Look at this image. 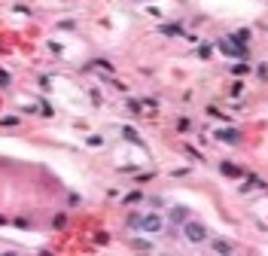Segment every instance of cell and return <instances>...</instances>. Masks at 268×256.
<instances>
[{"mask_svg":"<svg viewBox=\"0 0 268 256\" xmlns=\"http://www.w3.org/2000/svg\"><path fill=\"white\" fill-rule=\"evenodd\" d=\"M131 247H134V250H149V241H143V238H134V241H131Z\"/></svg>","mask_w":268,"mask_h":256,"instance_id":"obj_10","label":"cell"},{"mask_svg":"<svg viewBox=\"0 0 268 256\" xmlns=\"http://www.w3.org/2000/svg\"><path fill=\"white\" fill-rule=\"evenodd\" d=\"M168 219H171L174 226H183L186 219H189V207H171V211H168Z\"/></svg>","mask_w":268,"mask_h":256,"instance_id":"obj_4","label":"cell"},{"mask_svg":"<svg viewBox=\"0 0 268 256\" xmlns=\"http://www.w3.org/2000/svg\"><path fill=\"white\" fill-rule=\"evenodd\" d=\"M214 137H216V141H223V144H238L241 141V131H238V128H219Z\"/></svg>","mask_w":268,"mask_h":256,"instance_id":"obj_3","label":"cell"},{"mask_svg":"<svg viewBox=\"0 0 268 256\" xmlns=\"http://www.w3.org/2000/svg\"><path fill=\"white\" fill-rule=\"evenodd\" d=\"M219 49H223L226 55H244V46H238V43H229V40H223V43H219Z\"/></svg>","mask_w":268,"mask_h":256,"instance_id":"obj_6","label":"cell"},{"mask_svg":"<svg viewBox=\"0 0 268 256\" xmlns=\"http://www.w3.org/2000/svg\"><path fill=\"white\" fill-rule=\"evenodd\" d=\"M141 214H128V226H131V229H141Z\"/></svg>","mask_w":268,"mask_h":256,"instance_id":"obj_9","label":"cell"},{"mask_svg":"<svg viewBox=\"0 0 268 256\" xmlns=\"http://www.w3.org/2000/svg\"><path fill=\"white\" fill-rule=\"evenodd\" d=\"M247 40H250V34H247V31H238V37H235V43H238V46H244V43H247Z\"/></svg>","mask_w":268,"mask_h":256,"instance_id":"obj_12","label":"cell"},{"mask_svg":"<svg viewBox=\"0 0 268 256\" xmlns=\"http://www.w3.org/2000/svg\"><path fill=\"white\" fill-rule=\"evenodd\" d=\"M141 199H143V195L134 189V192H128V195H125V204H134V201H141Z\"/></svg>","mask_w":268,"mask_h":256,"instance_id":"obj_11","label":"cell"},{"mask_svg":"<svg viewBox=\"0 0 268 256\" xmlns=\"http://www.w3.org/2000/svg\"><path fill=\"white\" fill-rule=\"evenodd\" d=\"M214 250L223 253V256H232V244L229 241H214Z\"/></svg>","mask_w":268,"mask_h":256,"instance_id":"obj_8","label":"cell"},{"mask_svg":"<svg viewBox=\"0 0 268 256\" xmlns=\"http://www.w3.org/2000/svg\"><path fill=\"white\" fill-rule=\"evenodd\" d=\"M3 223H6V217H3V214H0V226H3Z\"/></svg>","mask_w":268,"mask_h":256,"instance_id":"obj_13","label":"cell"},{"mask_svg":"<svg viewBox=\"0 0 268 256\" xmlns=\"http://www.w3.org/2000/svg\"><path fill=\"white\" fill-rule=\"evenodd\" d=\"M40 256H52V253H40Z\"/></svg>","mask_w":268,"mask_h":256,"instance_id":"obj_14","label":"cell"},{"mask_svg":"<svg viewBox=\"0 0 268 256\" xmlns=\"http://www.w3.org/2000/svg\"><path fill=\"white\" fill-rule=\"evenodd\" d=\"M219 174H223V177H232V180L244 177V171L238 165H232V162H219Z\"/></svg>","mask_w":268,"mask_h":256,"instance_id":"obj_5","label":"cell"},{"mask_svg":"<svg viewBox=\"0 0 268 256\" xmlns=\"http://www.w3.org/2000/svg\"><path fill=\"white\" fill-rule=\"evenodd\" d=\"M183 238L189 244H204L207 241V226L198 223V219H186L183 223Z\"/></svg>","mask_w":268,"mask_h":256,"instance_id":"obj_1","label":"cell"},{"mask_svg":"<svg viewBox=\"0 0 268 256\" xmlns=\"http://www.w3.org/2000/svg\"><path fill=\"white\" fill-rule=\"evenodd\" d=\"M122 134H125V137H128V141H131V144H137V146H143V141H141V134H137L134 128H122Z\"/></svg>","mask_w":268,"mask_h":256,"instance_id":"obj_7","label":"cell"},{"mask_svg":"<svg viewBox=\"0 0 268 256\" xmlns=\"http://www.w3.org/2000/svg\"><path fill=\"white\" fill-rule=\"evenodd\" d=\"M141 229L146 232V235H159V232L165 229V219H161L159 214H146V217L141 219Z\"/></svg>","mask_w":268,"mask_h":256,"instance_id":"obj_2","label":"cell"}]
</instances>
